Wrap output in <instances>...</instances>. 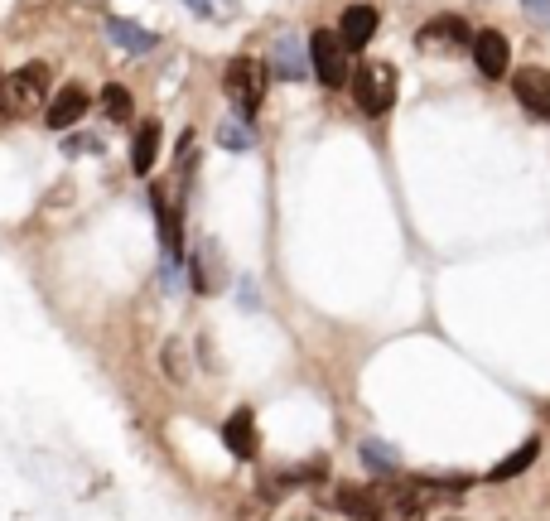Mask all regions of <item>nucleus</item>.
<instances>
[{
  "mask_svg": "<svg viewBox=\"0 0 550 521\" xmlns=\"http://www.w3.org/2000/svg\"><path fill=\"white\" fill-rule=\"evenodd\" d=\"M44 87H49V68H44V63H25V68H15L10 78H0V116H5V121L29 116V111L39 107Z\"/></svg>",
  "mask_w": 550,
  "mask_h": 521,
  "instance_id": "1",
  "label": "nucleus"
},
{
  "mask_svg": "<svg viewBox=\"0 0 550 521\" xmlns=\"http://www.w3.org/2000/svg\"><path fill=\"white\" fill-rule=\"evenodd\" d=\"M396 87H401V78L391 63H362L353 73V102L362 116H386L396 102Z\"/></svg>",
  "mask_w": 550,
  "mask_h": 521,
  "instance_id": "2",
  "label": "nucleus"
},
{
  "mask_svg": "<svg viewBox=\"0 0 550 521\" xmlns=\"http://www.w3.org/2000/svg\"><path fill=\"white\" fill-rule=\"evenodd\" d=\"M222 87H227V97H232L237 116L251 121V116L261 111V97H266V68H261L256 58H232L227 73H222Z\"/></svg>",
  "mask_w": 550,
  "mask_h": 521,
  "instance_id": "3",
  "label": "nucleus"
},
{
  "mask_svg": "<svg viewBox=\"0 0 550 521\" xmlns=\"http://www.w3.org/2000/svg\"><path fill=\"white\" fill-rule=\"evenodd\" d=\"M309 73H314L324 87H343L348 78H353V68H348V49H343L338 34L319 29V34L309 39Z\"/></svg>",
  "mask_w": 550,
  "mask_h": 521,
  "instance_id": "4",
  "label": "nucleus"
},
{
  "mask_svg": "<svg viewBox=\"0 0 550 521\" xmlns=\"http://www.w3.org/2000/svg\"><path fill=\"white\" fill-rule=\"evenodd\" d=\"M271 73L280 83H300V78H309V44H304L300 34H280L271 44Z\"/></svg>",
  "mask_w": 550,
  "mask_h": 521,
  "instance_id": "5",
  "label": "nucleus"
},
{
  "mask_svg": "<svg viewBox=\"0 0 550 521\" xmlns=\"http://www.w3.org/2000/svg\"><path fill=\"white\" fill-rule=\"evenodd\" d=\"M512 92L536 121H550V68H517Z\"/></svg>",
  "mask_w": 550,
  "mask_h": 521,
  "instance_id": "6",
  "label": "nucleus"
},
{
  "mask_svg": "<svg viewBox=\"0 0 550 521\" xmlns=\"http://www.w3.org/2000/svg\"><path fill=\"white\" fill-rule=\"evenodd\" d=\"M87 107H92V92L78 83H68V87H58L54 92V102H49V111H44V121L54 126V131H68V126H78L87 116Z\"/></svg>",
  "mask_w": 550,
  "mask_h": 521,
  "instance_id": "7",
  "label": "nucleus"
},
{
  "mask_svg": "<svg viewBox=\"0 0 550 521\" xmlns=\"http://www.w3.org/2000/svg\"><path fill=\"white\" fill-rule=\"evenodd\" d=\"M377 25H382V10H377V5H348V10H343V25H338L343 49H367Z\"/></svg>",
  "mask_w": 550,
  "mask_h": 521,
  "instance_id": "8",
  "label": "nucleus"
},
{
  "mask_svg": "<svg viewBox=\"0 0 550 521\" xmlns=\"http://www.w3.org/2000/svg\"><path fill=\"white\" fill-rule=\"evenodd\" d=\"M468 54H473V63H478V73H483V78H502V73H507V54H512V49H507V34H497V29H478Z\"/></svg>",
  "mask_w": 550,
  "mask_h": 521,
  "instance_id": "9",
  "label": "nucleus"
},
{
  "mask_svg": "<svg viewBox=\"0 0 550 521\" xmlns=\"http://www.w3.org/2000/svg\"><path fill=\"white\" fill-rule=\"evenodd\" d=\"M415 39H420L425 49H435V44H440V49H473V29H468L459 15H440V20H430Z\"/></svg>",
  "mask_w": 550,
  "mask_h": 521,
  "instance_id": "10",
  "label": "nucleus"
},
{
  "mask_svg": "<svg viewBox=\"0 0 550 521\" xmlns=\"http://www.w3.org/2000/svg\"><path fill=\"white\" fill-rule=\"evenodd\" d=\"M222 444H227V454L232 459H256V415L251 411H232L227 415V425H222Z\"/></svg>",
  "mask_w": 550,
  "mask_h": 521,
  "instance_id": "11",
  "label": "nucleus"
},
{
  "mask_svg": "<svg viewBox=\"0 0 550 521\" xmlns=\"http://www.w3.org/2000/svg\"><path fill=\"white\" fill-rule=\"evenodd\" d=\"M102 29H107V39L121 49V54H150V49L160 44V34H150V29L131 25V20H121V15H107V20H102Z\"/></svg>",
  "mask_w": 550,
  "mask_h": 521,
  "instance_id": "12",
  "label": "nucleus"
},
{
  "mask_svg": "<svg viewBox=\"0 0 550 521\" xmlns=\"http://www.w3.org/2000/svg\"><path fill=\"white\" fill-rule=\"evenodd\" d=\"M160 145H165L160 121H140L136 140H131V169H136V174H150V169H155V160H160Z\"/></svg>",
  "mask_w": 550,
  "mask_h": 521,
  "instance_id": "13",
  "label": "nucleus"
},
{
  "mask_svg": "<svg viewBox=\"0 0 550 521\" xmlns=\"http://www.w3.org/2000/svg\"><path fill=\"white\" fill-rule=\"evenodd\" d=\"M338 512L348 521H386V512H382V502H377V493L372 488H338Z\"/></svg>",
  "mask_w": 550,
  "mask_h": 521,
  "instance_id": "14",
  "label": "nucleus"
},
{
  "mask_svg": "<svg viewBox=\"0 0 550 521\" xmlns=\"http://www.w3.org/2000/svg\"><path fill=\"white\" fill-rule=\"evenodd\" d=\"M536 454H541V444H536V439H526L517 454H507V459H502V464H497L493 473H488V483H512L517 473H526V468L536 464Z\"/></svg>",
  "mask_w": 550,
  "mask_h": 521,
  "instance_id": "15",
  "label": "nucleus"
},
{
  "mask_svg": "<svg viewBox=\"0 0 550 521\" xmlns=\"http://www.w3.org/2000/svg\"><path fill=\"white\" fill-rule=\"evenodd\" d=\"M358 454H362V464L377 468V473H396V468H401V454H396V449H386L382 439H362Z\"/></svg>",
  "mask_w": 550,
  "mask_h": 521,
  "instance_id": "16",
  "label": "nucleus"
},
{
  "mask_svg": "<svg viewBox=\"0 0 550 521\" xmlns=\"http://www.w3.org/2000/svg\"><path fill=\"white\" fill-rule=\"evenodd\" d=\"M218 145H222V150H251V145H256V131H251V121H242V116L222 121V126H218Z\"/></svg>",
  "mask_w": 550,
  "mask_h": 521,
  "instance_id": "17",
  "label": "nucleus"
},
{
  "mask_svg": "<svg viewBox=\"0 0 550 521\" xmlns=\"http://www.w3.org/2000/svg\"><path fill=\"white\" fill-rule=\"evenodd\" d=\"M102 111H107V121H131V92L121 83H107L102 87Z\"/></svg>",
  "mask_w": 550,
  "mask_h": 521,
  "instance_id": "18",
  "label": "nucleus"
},
{
  "mask_svg": "<svg viewBox=\"0 0 550 521\" xmlns=\"http://www.w3.org/2000/svg\"><path fill=\"white\" fill-rule=\"evenodd\" d=\"M189 10H198L203 20H227V10L237 5V0H184Z\"/></svg>",
  "mask_w": 550,
  "mask_h": 521,
  "instance_id": "19",
  "label": "nucleus"
},
{
  "mask_svg": "<svg viewBox=\"0 0 550 521\" xmlns=\"http://www.w3.org/2000/svg\"><path fill=\"white\" fill-rule=\"evenodd\" d=\"M522 10L536 20V25H550V0H522Z\"/></svg>",
  "mask_w": 550,
  "mask_h": 521,
  "instance_id": "20",
  "label": "nucleus"
},
{
  "mask_svg": "<svg viewBox=\"0 0 550 521\" xmlns=\"http://www.w3.org/2000/svg\"><path fill=\"white\" fill-rule=\"evenodd\" d=\"M165 372L174 377V382L184 377V367H179V343H169V348H165Z\"/></svg>",
  "mask_w": 550,
  "mask_h": 521,
  "instance_id": "21",
  "label": "nucleus"
},
{
  "mask_svg": "<svg viewBox=\"0 0 550 521\" xmlns=\"http://www.w3.org/2000/svg\"><path fill=\"white\" fill-rule=\"evenodd\" d=\"M237 521H266V507L261 502H251V507H242V517Z\"/></svg>",
  "mask_w": 550,
  "mask_h": 521,
  "instance_id": "22",
  "label": "nucleus"
},
{
  "mask_svg": "<svg viewBox=\"0 0 550 521\" xmlns=\"http://www.w3.org/2000/svg\"><path fill=\"white\" fill-rule=\"evenodd\" d=\"M314 521H324V517H314Z\"/></svg>",
  "mask_w": 550,
  "mask_h": 521,
  "instance_id": "23",
  "label": "nucleus"
}]
</instances>
